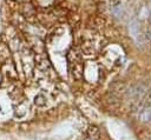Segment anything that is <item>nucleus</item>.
<instances>
[{
  "mask_svg": "<svg viewBox=\"0 0 151 140\" xmlns=\"http://www.w3.org/2000/svg\"><path fill=\"white\" fill-rule=\"evenodd\" d=\"M87 134L92 139H98V136H99V128L97 126H90V128L87 131Z\"/></svg>",
  "mask_w": 151,
  "mask_h": 140,
  "instance_id": "3",
  "label": "nucleus"
},
{
  "mask_svg": "<svg viewBox=\"0 0 151 140\" xmlns=\"http://www.w3.org/2000/svg\"><path fill=\"white\" fill-rule=\"evenodd\" d=\"M140 120L144 121V122H151V107H147V108H144L139 115Z\"/></svg>",
  "mask_w": 151,
  "mask_h": 140,
  "instance_id": "2",
  "label": "nucleus"
},
{
  "mask_svg": "<svg viewBox=\"0 0 151 140\" xmlns=\"http://www.w3.org/2000/svg\"><path fill=\"white\" fill-rule=\"evenodd\" d=\"M142 106L143 108H147V107H151V91L145 95V98L143 99L142 101Z\"/></svg>",
  "mask_w": 151,
  "mask_h": 140,
  "instance_id": "5",
  "label": "nucleus"
},
{
  "mask_svg": "<svg viewBox=\"0 0 151 140\" xmlns=\"http://www.w3.org/2000/svg\"><path fill=\"white\" fill-rule=\"evenodd\" d=\"M119 1H120V0H110V2H111V5H112V6L118 5V4H119Z\"/></svg>",
  "mask_w": 151,
  "mask_h": 140,
  "instance_id": "7",
  "label": "nucleus"
},
{
  "mask_svg": "<svg viewBox=\"0 0 151 140\" xmlns=\"http://www.w3.org/2000/svg\"><path fill=\"white\" fill-rule=\"evenodd\" d=\"M150 21H151V20H150Z\"/></svg>",
  "mask_w": 151,
  "mask_h": 140,
  "instance_id": "8",
  "label": "nucleus"
},
{
  "mask_svg": "<svg viewBox=\"0 0 151 140\" xmlns=\"http://www.w3.org/2000/svg\"><path fill=\"white\" fill-rule=\"evenodd\" d=\"M34 104L37 106H45L46 105V98L42 95V94H38L35 98H34Z\"/></svg>",
  "mask_w": 151,
  "mask_h": 140,
  "instance_id": "4",
  "label": "nucleus"
},
{
  "mask_svg": "<svg viewBox=\"0 0 151 140\" xmlns=\"http://www.w3.org/2000/svg\"><path fill=\"white\" fill-rule=\"evenodd\" d=\"M140 140H151V133L144 132V133L140 135Z\"/></svg>",
  "mask_w": 151,
  "mask_h": 140,
  "instance_id": "6",
  "label": "nucleus"
},
{
  "mask_svg": "<svg viewBox=\"0 0 151 140\" xmlns=\"http://www.w3.org/2000/svg\"><path fill=\"white\" fill-rule=\"evenodd\" d=\"M71 65H72V75L76 78V79H80L81 78V74H83V65L79 60V56L77 59H74L73 61H71Z\"/></svg>",
  "mask_w": 151,
  "mask_h": 140,
  "instance_id": "1",
  "label": "nucleus"
}]
</instances>
